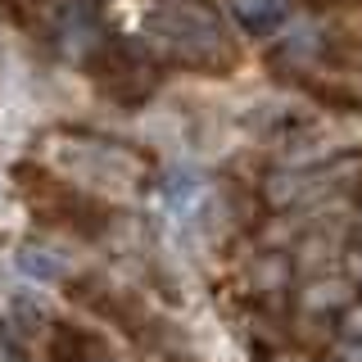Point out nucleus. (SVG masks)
Instances as JSON below:
<instances>
[{
  "mask_svg": "<svg viewBox=\"0 0 362 362\" xmlns=\"http://www.w3.org/2000/svg\"><path fill=\"white\" fill-rule=\"evenodd\" d=\"M204 195H209V186H204V177L199 173H168L163 177V209L168 213H177V218H186V213H195Z\"/></svg>",
  "mask_w": 362,
  "mask_h": 362,
  "instance_id": "2",
  "label": "nucleus"
},
{
  "mask_svg": "<svg viewBox=\"0 0 362 362\" xmlns=\"http://www.w3.org/2000/svg\"><path fill=\"white\" fill-rule=\"evenodd\" d=\"M344 331L354 335V339H362V308H349V317H344Z\"/></svg>",
  "mask_w": 362,
  "mask_h": 362,
  "instance_id": "8",
  "label": "nucleus"
},
{
  "mask_svg": "<svg viewBox=\"0 0 362 362\" xmlns=\"http://www.w3.org/2000/svg\"><path fill=\"white\" fill-rule=\"evenodd\" d=\"M231 14L245 28H272L290 14V0H231Z\"/></svg>",
  "mask_w": 362,
  "mask_h": 362,
  "instance_id": "5",
  "label": "nucleus"
},
{
  "mask_svg": "<svg viewBox=\"0 0 362 362\" xmlns=\"http://www.w3.org/2000/svg\"><path fill=\"white\" fill-rule=\"evenodd\" d=\"M95 45H100V32H95V23H90V14H64L59 23V50L68 54V59H86V54H95Z\"/></svg>",
  "mask_w": 362,
  "mask_h": 362,
  "instance_id": "3",
  "label": "nucleus"
},
{
  "mask_svg": "<svg viewBox=\"0 0 362 362\" xmlns=\"http://www.w3.org/2000/svg\"><path fill=\"white\" fill-rule=\"evenodd\" d=\"M150 32H154V41L163 45V50H173V54H181V59H190V64L222 59V50H226L218 23L204 14V9H195V5L154 9V14H150Z\"/></svg>",
  "mask_w": 362,
  "mask_h": 362,
  "instance_id": "1",
  "label": "nucleus"
},
{
  "mask_svg": "<svg viewBox=\"0 0 362 362\" xmlns=\"http://www.w3.org/2000/svg\"><path fill=\"white\" fill-rule=\"evenodd\" d=\"M54 362H113L100 344H90L86 335L77 331H59V344H54Z\"/></svg>",
  "mask_w": 362,
  "mask_h": 362,
  "instance_id": "6",
  "label": "nucleus"
},
{
  "mask_svg": "<svg viewBox=\"0 0 362 362\" xmlns=\"http://www.w3.org/2000/svg\"><path fill=\"white\" fill-rule=\"evenodd\" d=\"M14 263H18L23 276H32V281H59V276H68V258L59 254V249H45V245H23Z\"/></svg>",
  "mask_w": 362,
  "mask_h": 362,
  "instance_id": "4",
  "label": "nucleus"
},
{
  "mask_svg": "<svg viewBox=\"0 0 362 362\" xmlns=\"http://www.w3.org/2000/svg\"><path fill=\"white\" fill-rule=\"evenodd\" d=\"M308 308L313 313H326V308H339V303H349V281H322V286H313L308 294Z\"/></svg>",
  "mask_w": 362,
  "mask_h": 362,
  "instance_id": "7",
  "label": "nucleus"
}]
</instances>
